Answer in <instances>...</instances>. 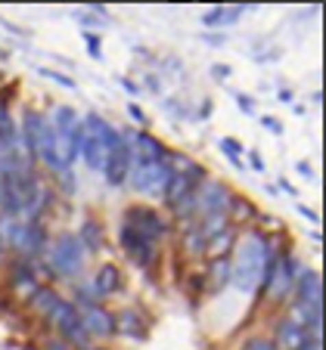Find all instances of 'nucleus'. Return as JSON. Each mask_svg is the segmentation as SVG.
Segmentation results:
<instances>
[{"label":"nucleus","mask_w":326,"mask_h":350,"mask_svg":"<svg viewBox=\"0 0 326 350\" xmlns=\"http://www.w3.org/2000/svg\"><path fill=\"white\" fill-rule=\"evenodd\" d=\"M81 236H84V242H81V245H87L90 252H97V248H100V245H103L100 224H97V220H87V224H84V230H81Z\"/></svg>","instance_id":"23"},{"label":"nucleus","mask_w":326,"mask_h":350,"mask_svg":"<svg viewBox=\"0 0 326 350\" xmlns=\"http://www.w3.org/2000/svg\"><path fill=\"white\" fill-rule=\"evenodd\" d=\"M118 242H121V248L127 252V258L134 260V264H140V267H149L155 260V242H149L147 236H140L134 226H121V236H118Z\"/></svg>","instance_id":"4"},{"label":"nucleus","mask_w":326,"mask_h":350,"mask_svg":"<svg viewBox=\"0 0 326 350\" xmlns=\"http://www.w3.org/2000/svg\"><path fill=\"white\" fill-rule=\"evenodd\" d=\"M32 307L40 313V317H53V310L60 307V297H56V291H50V288H38L32 295Z\"/></svg>","instance_id":"19"},{"label":"nucleus","mask_w":326,"mask_h":350,"mask_svg":"<svg viewBox=\"0 0 326 350\" xmlns=\"http://www.w3.org/2000/svg\"><path fill=\"white\" fill-rule=\"evenodd\" d=\"M227 205H230V192H227L221 183H205L202 192L196 196V208H199L202 214H214V211L227 214Z\"/></svg>","instance_id":"11"},{"label":"nucleus","mask_w":326,"mask_h":350,"mask_svg":"<svg viewBox=\"0 0 326 350\" xmlns=\"http://www.w3.org/2000/svg\"><path fill=\"white\" fill-rule=\"evenodd\" d=\"M50 319H53L56 329H60L72 344H81V347L87 344V332L81 329V313L75 310L72 304H62V301H60V307L53 310V317H50Z\"/></svg>","instance_id":"7"},{"label":"nucleus","mask_w":326,"mask_h":350,"mask_svg":"<svg viewBox=\"0 0 326 350\" xmlns=\"http://www.w3.org/2000/svg\"><path fill=\"white\" fill-rule=\"evenodd\" d=\"M81 329L93 338H109L115 332V319L109 310L90 304V307H84V313H81Z\"/></svg>","instance_id":"9"},{"label":"nucleus","mask_w":326,"mask_h":350,"mask_svg":"<svg viewBox=\"0 0 326 350\" xmlns=\"http://www.w3.org/2000/svg\"><path fill=\"white\" fill-rule=\"evenodd\" d=\"M299 297H301V304H314L320 307V276L317 273H301L299 279Z\"/></svg>","instance_id":"18"},{"label":"nucleus","mask_w":326,"mask_h":350,"mask_svg":"<svg viewBox=\"0 0 326 350\" xmlns=\"http://www.w3.org/2000/svg\"><path fill=\"white\" fill-rule=\"evenodd\" d=\"M299 211H301V214H305V217H308V220H317V211H311V208H299Z\"/></svg>","instance_id":"32"},{"label":"nucleus","mask_w":326,"mask_h":350,"mask_svg":"<svg viewBox=\"0 0 326 350\" xmlns=\"http://www.w3.org/2000/svg\"><path fill=\"white\" fill-rule=\"evenodd\" d=\"M93 285H97V288H93L97 295H112V291H118V285H121V273L115 270V264H106V267H100Z\"/></svg>","instance_id":"17"},{"label":"nucleus","mask_w":326,"mask_h":350,"mask_svg":"<svg viewBox=\"0 0 326 350\" xmlns=\"http://www.w3.org/2000/svg\"><path fill=\"white\" fill-rule=\"evenodd\" d=\"M47 260H50V267H53L60 276L72 279V276H78L81 267H84V245H81L78 236L66 232V236H60L53 245H50Z\"/></svg>","instance_id":"2"},{"label":"nucleus","mask_w":326,"mask_h":350,"mask_svg":"<svg viewBox=\"0 0 326 350\" xmlns=\"http://www.w3.org/2000/svg\"><path fill=\"white\" fill-rule=\"evenodd\" d=\"M103 174H106V180L112 186H121L127 180V174H131V149H127V139H121L112 152H109L106 165H103Z\"/></svg>","instance_id":"8"},{"label":"nucleus","mask_w":326,"mask_h":350,"mask_svg":"<svg viewBox=\"0 0 326 350\" xmlns=\"http://www.w3.org/2000/svg\"><path fill=\"white\" fill-rule=\"evenodd\" d=\"M233 245H236V236H233V230L227 226V230H221L218 236L205 239V252L212 254L214 260H227V254L233 252Z\"/></svg>","instance_id":"16"},{"label":"nucleus","mask_w":326,"mask_h":350,"mask_svg":"<svg viewBox=\"0 0 326 350\" xmlns=\"http://www.w3.org/2000/svg\"><path fill=\"white\" fill-rule=\"evenodd\" d=\"M305 341L308 338L301 335V329L292 323V319H283V323L277 325V341H273L277 350H299Z\"/></svg>","instance_id":"14"},{"label":"nucleus","mask_w":326,"mask_h":350,"mask_svg":"<svg viewBox=\"0 0 326 350\" xmlns=\"http://www.w3.org/2000/svg\"><path fill=\"white\" fill-rule=\"evenodd\" d=\"M240 13H242L240 7H230V10H212V13L205 16V22H208V25H214V22H233Z\"/></svg>","instance_id":"25"},{"label":"nucleus","mask_w":326,"mask_h":350,"mask_svg":"<svg viewBox=\"0 0 326 350\" xmlns=\"http://www.w3.org/2000/svg\"><path fill=\"white\" fill-rule=\"evenodd\" d=\"M127 226H134V230H137L140 236H147L149 242H155L159 236L168 232V224L155 211H149V208H131V211H127Z\"/></svg>","instance_id":"6"},{"label":"nucleus","mask_w":326,"mask_h":350,"mask_svg":"<svg viewBox=\"0 0 326 350\" xmlns=\"http://www.w3.org/2000/svg\"><path fill=\"white\" fill-rule=\"evenodd\" d=\"M13 288H16V291H19V295H34V291H38V288H40V285H38V282H34V273H32V270H28V267H25V264H22V267H19V270H16V276H13Z\"/></svg>","instance_id":"22"},{"label":"nucleus","mask_w":326,"mask_h":350,"mask_svg":"<svg viewBox=\"0 0 326 350\" xmlns=\"http://www.w3.org/2000/svg\"><path fill=\"white\" fill-rule=\"evenodd\" d=\"M221 149H224L227 155H230L233 161H236V165H240V155H242V146H236L233 143V139H221Z\"/></svg>","instance_id":"28"},{"label":"nucleus","mask_w":326,"mask_h":350,"mask_svg":"<svg viewBox=\"0 0 326 350\" xmlns=\"http://www.w3.org/2000/svg\"><path fill=\"white\" fill-rule=\"evenodd\" d=\"M3 252H7V248H3V239H0V258H3Z\"/></svg>","instance_id":"34"},{"label":"nucleus","mask_w":326,"mask_h":350,"mask_svg":"<svg viewBox=\"0 0 326 350\" xmlns=\"http://www.w3.org/2000/svg\"><path fill=\"white\" fill-rule=\"evenodd\" d=\"M47 350H68V347L62 341H53V344H47Z\"/></svg>","instance_id":"33"},{"label":"nucleus","mask_w":326,"mask_h":350,"mask_svg":"<svg viewBox=\"0 0 326 350\" xmlns=\"http://www.w3.org/2000/svg\"><path fill=\"white\" fill-rule=\"evenodd\" d=\"M289 285H292V260L289 258H277L267 264V273H264V291L273 297V301H279V297L289 291Z\"/></svg>","instance_id":"5"},{"label":"nucleus","mask_w":326,"mask_h":350,"mask_svg":"<svg viewBox=\"0 0 326 350\" xmlns=\"http://www.w3.org/2000/svg\"><path fill=\"white\" fill-rule=\"evenodd\" d=\"M87 50H90L93 56H100V40H97V34H87Z\"/></svg>","instance_id":"31"},{"label":"nucleus","mask_w":326,"mask_h":350,"mask_svg":"<svg viewBox=\"0 0 326 350\" xmlns=\"http://www.w3.org/2000/svg\"><path fill=\"white\" fill-rule=\"evenodd\" d=\"M271 248H267L264 236H249L240 245V258L236 264H230V282L240 291H255L264 282L267 264H271Z\"/></svg>","instance_id":"1"},{"label":"nucleus","mask_w":326,"mask_h":350,"mask_svg":"<svg viewBox=\"0 0 326 350\" xmlns=\"http://www.w3.org/2000/svg\"><path fill=\"white\" fill-rule=\"evenodd\" d=\"M246 350H277V347H273V341H267V338H252V341L246 344Z\"/></svg>","instance_id":"29"},{"label":"nucleus","mask_w":326,"mask_h":350,"mask_svg":"<svg viewBox=\"0 0 326 350\" xmlns=\"http://www.w3.org/2000/svg\"><path fill=\"white\" fill-rule=\"evenodd\" d=\"M230 282V260H214L212 267V288H221V285Z\"/></svg>","instance_id":"24"},{"label":"nucleus","mask_w":326,"mask_h":350,"mask_svg":"<svg viewBox=\"0 0 326 350\" xmlns=\"http://www.w3.org/2000/svg\"><path fill=\"white\" fill-rule=\"evenodd\" d=\"M28 232L32 224H22L16 217H7L0 224V239H3V248H16V252H28Z\"/></svg>","instance_id":"12"},{"label":"nucleus","mask_w":326,"mask_h":350,"mask_svg":"<svg viewBox=\"0 0 326 350\" xmlns=\"http://www.w3.org/2000/svg\"><path fill=\"white\" fill-rule=\"evenodd\" d=\"M131 171H134L131 174L134 189L147 192V196H159L165 189L168 177H171V171L162 161H131Z\"/></svg>","instance_id":"3"},{"label":"nucleus","mask_w":326,"mask_h":350,"mask_svg":"<svg viewBox=\"0 0 326 350\" xmlns=\"http://www.w3.org/2000/svg\"><path fill=\"white\" fill-rule=\"evenodd\" d=\"M196 230L202 232V239H212V236H218L221 230H227V214H224V211L205 214V217H202V224L196 226Z\"/></svg>","instance_id":"21"},{"label":"nucleus","mask_w":326,"mask_h":350,"mask_svg":"<svg viewBox=\"0 0 326 350\" xmlns=\"http://www.w3.org/2000/svg\"><path fill=\"white\" fill-rule=\"evenodd\" d=\"M112 319H115V329H118L125 338H143L147 335V323L140 319L137 310H121L118 317H112Z\"/></svg>","instance_id":"15"},{"label":"nucleus","mask_w":326,"mask_h":350,"mask_svg":"<svg viewBox=\"0 0 326 350\" xmlns=\"http://www.w3.org/2000/svg\"><path fill=\"white\" fill-rule=\"evenodd\" d=\"M184 248H186V252H193V254H202V252H205V239H202V232H199V230L186 232Z\"/></svg>","instance_id":"26"},{"label":"nucleus","mask_w":326,"mask_h":350,"mask_svg":"<svg viewBox=\"0 0 326 350\" xmlns=\"http://www.w3.org/2000/svg\"><path fill=\"white\" fill-rule=\"evenodd\" d=\"M292 323L299 325H308V329H314L317 332L320 329V307H314V304H299L295 307V313H292Z\"/></svg>","instance_id":"20"},{"label":"nucleus","mask_w":326,"mask_h":350,"mask_svg":"<svg viewBox=\"0 0 326 350\" xmlns=\"http://www.w3.org/2000/svg\"><path fill=\"white\" fill-rule=\"evenodd\" d=\"M44 75H47V78H53V81H60V84H66L68 90H75V81L66 78V75H56V72H50V68H44Z\"/></svg>","instance_id":"30"},{"label":"nucleus","mask_w":326,"mask_h":350,"mask_svg":"<svg viewBox=\"0 0 326 350\" xmlns=\"http://www.w3.org/2000/svg\"><path fill=\"white\" fill-rule=\"evenodd\" d=\"M227 208H236V217H240V220L252 217V205H249V202H242V198H240V202H236V198H230V205H227Z\"/></svg>","instance_id":"27"},{"label":"nucleus","mask_w":326,"mask_h":350,"mask_svg":"<svg viewBox=\"0 0 326 350\" xmlns=\"http://www.w3.org/2000/svg\"><path fill=\"white\" fill-rule=\"evenodd\" d=\"M34 155H40V161H44L50 171H60V167H62L56 131H53V124H50L47 118H44V124H40V137H38V146H34Z\"/></svg>","instance_id":"10"},{"label":"nucleus","mask_w":326,"mask_h":350,"mask_svg":"<svg viewBox=\"0 0 326 350\" xmlns=\"http://www.w3.org/2000/svg\"><path fill=\"white\" fill-rule=\"evenodd\" d=\"M190 189H193V180L186 177V174L171 171V177H168L165 189H162V198H165L168 208H177L180 202H186V198H190Z\"/></svg>","instance_id":"13"}]
</instances>
